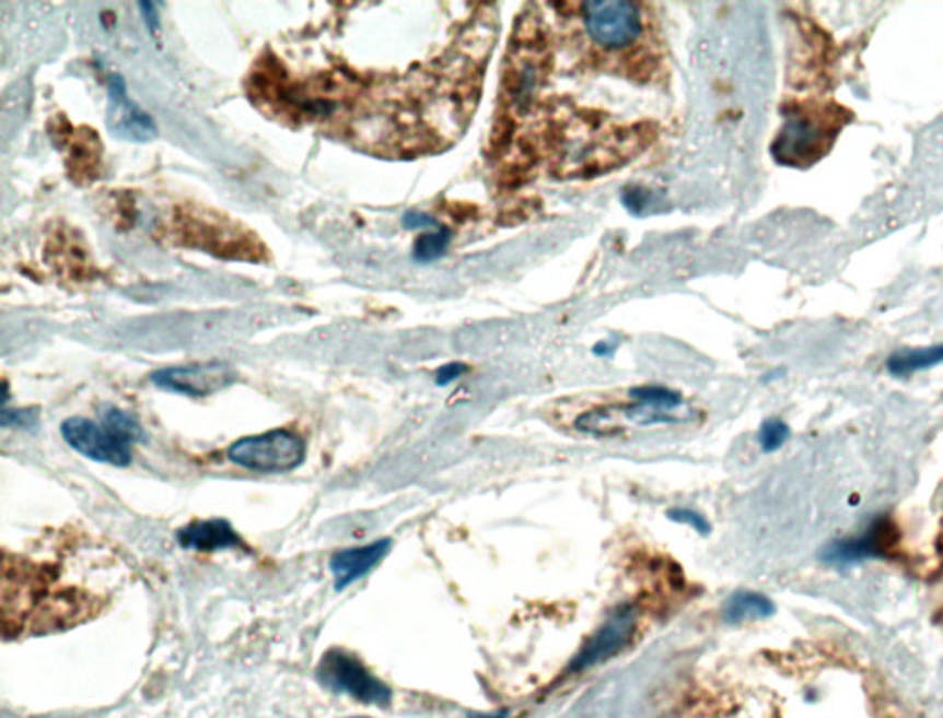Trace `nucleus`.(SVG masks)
<instances>
[{
  "instance_id": "obj_4",
  "label": "nucleus",
  "mask_w": 943,
  "mask_h": 718,
  "mask_svg": "<svg viewBox=\"0 0 943 718\" xmlns=\"http://www.w3.org/2000/svg\"><path fill=\"white\" fill-rule=\"evenodd\" d=\"M317 680L334 693L354 696L356 701L365 704L387 706L391 702L389 687L374 678L358 658L344 650H328L323 656L317 667Z\"/></svg>"
},
{
  "instance_id": "obj_2",
  "label": "nucleus",
  "mask_w": 943,
  "mask_h": 718,
  "mask_svg": "<svg viewBox=\"0 0 943 718\" xmlns=\"http://www.w3.org/2000/svg\"><path fill=\"white\" fill-rule=\"evenodd\" d=\"M694 718H791L776 696L761 691H729L710 698ZM811 718V717H810ZM815 718H888L872 702L850 701L827 706L824 702Z\"/></svg>"
},
{
  "instance_id": "obj_21",
  "label": "nucleus",
  "mask_w": 943,
  "mask_h": 718,
  "mask_svg": "<svg viewBox=\"0 0 943 718\" xmlns=\"http://www.w3.org/2000/svg\"><path fill=\"white\" fill-rule=\"evenodd\" d=\"M654 193L649 192L645 188H629L624 193V204L632 212L635 216H643L652 207Z\"/></svg>"
},
{
  "instance_id": "obj_25",
  "label": "nucleus",
  "mask_w": 943,
  "mask_h": 718,
  "mask_svg": "<svg viewBox=\"0 0 943 718\" xmlns=\"http://www.w3.org/2000/svg\"><path fill=\"white\" fill-rule=\"evenodd\" d=\"M507 713H494V715H470V718H505Z\"/></svg>"
},
{
  "instance_id": "obj_7",
  "label": "nucleus",
  "mask_w": 943,
  "mask_h": 718,
  "mask_svg": "<svg viewBox=\"0 0 943 718\" xmlns=\"http://www.w3.org/2000/svg\"><path fill=\"white\" fill-rule=\"evenodd\" d=\"M61 435L70 448L93 461L107 462L113 467H128L131 462V444L124 443L102 424L83 416L67 419L61 424Z\"/></svg>"
},
{
  "instance_id": "obj_1",
  "label": "nucleus",
  "mask_w": 943,
  "mask_h": 718,
  "mask_svg": "<svg viewBox=\"0 0 943 718\" xmlns=\"http://www.w3.org/2000/svg\"><path fill=\"white\" fill-rule=\"evenodd\" d=\"M845 123L842 107L837 106H820L789 115L772 144V155L785 166L807 168L827 155Z\"/></svg>"
},
{
  "instance_id": "obj_22",
  "label": "nucleus",
  "mask_w": 943,
  "mask_h": 718,
  "mask_svg": "<svg viewBox=\"0 0 943 718\" xmlns=\"http://www.w3.org/2000/svg\"><path fill=\"white\" fill-rule=\"evenodd\" d=\"M466 370H468V367H466L465 363H449V365H443V367L439 368L438 374H435V381L441 387L450 386L452 381L461 378Z\"/></svg>"
},
{
  "instance_id": "obj_10",
  "label": "nucleus",
  "mask_w": 943,
  "mask_h": 718,
  "mask_svg": "<svg viewBox=\"0 0 943 718\" xmlns=\"http://www.w3.org/2000/svg\"><path fill=\"white\" fill-rule=\"evenodd\" d=\"M894 540H896V529L888 518L881 516L859 537L831 543L822 558L829 564H855L868 558H880L888 553L894 545Z\"/></svg>"
},
{
  "instance_id": "obj_9",
  "label": "nucleus",
  "mask_w": 943,
  "mask_h": 718,
  "mask_svg": "<svg viewBox=\"0 0 943 718\" xmlns=\"http://www.w3.org/2000/svg\"><path fill=\"white\" fill-rule=\"evenodd\" d=\"M153 386L187 397H209L236 380L233 368L225 363H203L187 367H170L152 374Z\"/></svg>"
},
{
  "instance_id": "obj_8",
  "label": "nucleus",
  "mask_w": 943,
  "mask_h": 718,
  "mask_svg": "<svg viewBox=\"0 0 943 718\" xmlns=\"http://www.w3.org/2000/svg\"><path fill=\"white\" fill-rule=\"evenodd\" d=\"M636 628H638V615H636L635 608H618L601 625L599 631L590 637L586 645L581 648V652L573 658L570 666L571 671H584V669L610 660L612 656H618L632 642Z\"/></svg>"
},
{
  "instance_id": "obj_20",
  "label": "nucleus",
  "mask_w": 943,
  "mask_h": 718,
  "mask_svg": "<svg viewBox=\"0 0 943 718\" xmlns=\"http://www.w3.org/2000/svg\"><path fill=\"white\" fill-rule=\"evenodd\" d=\"M37 409H8L2 408L0 424L2 427H23L34 429L37 426Z\"/></svg>"
},
{
  "instance_id": "obj_5",
  "label": "nucleus",
  "mask_w": 943,
  "mask_h": 718,
  "mask_svg": "<svg viewBox=\"0 0 943 718\" xmlns=\"http://www.w3.org/2000/svg\"><path fill=\"white\" fill-rule=\"evenodd\" d=\"M581 8L589 36L606 50L630 47L641 36V12L635 2L594 0Z\"/></svg>"
},
{
  "instance_id": "obj_26",
  "label": "nucleus",
  "mask_w": 943,
  "mask_h": 718,
  "mask_svg": "<svg viewBox=\"0 0 943 718\" xmlns=\"http://www.w3.org/2000/svg\"><path fill=\"white\" fill-rule=\"evenodd\" d=\"M356 718H365V717H356Z\"/></svg>"
},
{
  "instance_id": "obj_11",
  "label": "nucleus",
  "mask_w": 943,
  "mask_h": 718,
  "mask_svg": "<svg viewBox=\"0 0 943 718\" xmlns=\"http://www.w3.org/2000/svg\"><path fill=\"white\" fill-rule=\"evenodd\" d=\"M393 542L389 538L379 540V542L369 543L363 548H352V550L338 551L330 558V572H333L334 580H336V591H344L350 585H354L356 580L365 577L368 573L373 572L374 567L379 566L380 562L384 561L385 556L389 555Z\"/></svg>"
},
{
  "instance_id": "obj_15",
  "label": "nucleus",
  "mask_w": 943,
  "mask_h": 718,
  "mask_svg": "<svg viewBox=\"0 0 943 718\" xmlns=\"http://www.w3.org/2000/svg\"><path fill=\"white\" fill-rule=\"evenodd\" d=\"M100 424L107 432H112L115 437L120 438L124 443L131 444V446L144 440V432H142L139 422L135 421L133 416L123 411V409L113 408V405L102 409Z\"/></svg>"
},
{
  "instance_id": "obj_17",
  "label": "nucleus",
  "mask_w": 943,
  "mask_h": 718,
  "mask_svg": "<svg viewBox=\"0 0 943 718\" xmlns=\"http://www.w3.org/2000/svg\"><path fill=\"white\" fill-rule=\"evenodd\" d=\"M450 238H452V234H450L449 228L443 227L439 228L438 233L433 231V233L420 234L414 246L415 260L426 263L443 257L449 249Z\"/></svg>"
},
{
  "instance_id": "obj_16",
  "label": "nucleus",
  "mask_w": 943,
  "mask_h": 718,
  "mask_svg": "<svg viewBox=\"0 0 943 718\" xmlns=\"http://www.w3.org/2000/svg\"><path fill=\"white\" fill-rule=\"evenodd\" d=\"M630 398H635L636 402L649 405V408L664 411V413L675 411L684 402L680 392L671 391L667 387L660 386L635 387V389H630Z\"/></svg>"
},
{
  "instance_id": "obj_6",
  "label": "nucleus",
  "mask_w": 943,
  "mask_h": 718,
  "mask_svg": "<svg viewBox=\"0 0 943 718\" xmlns=\"http://www.w3.org/2000/svg\"><path fill=\"white\" fill-rule=\"evenodd\" d=\"M107 129L115 139L147 144L158 137V126L142 107L129 98L123 76L113 74L107 83Z\"/></svg>"
},
{
  "instance_id": "obj_13",
  "label": "nucleus",
  "mask_w": 943,
  "mask_h": 718,
  "mask_svg": "<svg viewBox=\"0 0 943 718\" xmlns=\"http://www.w3.org/2000/svg\"><path fill=\"white\" fill-rule=\"evenodd\" d=\"M775 602L756 591H735L722 607V620L729 625H743L748 621L767 620L775 615Z\"/></svg>"
},
{
  "instance_id": "obj_23",
  "label": "nucleus",
  "mask_w": 943,
  "mask_h": 718,
  "mask_svg": "<svg viewBox=\"0 0 943 718\" xmlns=\"http://www.w3.org/2000/svg\"><path fill=\"white\" fill-rule=\"evenodd\" d=\"M403 225L409 231H419V228L438 227L439 222L435 217L428 216L424 212H408L404 214Z\"/></svg>"
},
{
  "instance_id": "obj_3",
  "label": "nucleus",
  "mask_w": 943,
  "mask_h": 718,
  "mask_svg": "<svg viewBox=\"0 0 943 718\" xmlns=\"http://www.w3.org/2000/svg\"><path fill=\"white\" fill-rule=\"evenodd\" d=\"M228 457L229 461L247 470L282 473L290 472L304 461L306 446L298 435L275 429L255 437L240 438L229 448Z\"/></svg>"
},
{
  "instance_id": "obj_24",
  "label": "nucleus",
  "mask_w": 943,
  "mask_h": 718,
  "mask_svg": "<svg viewBox=\"0 0 943 718\" xmlns=\"http://www.w3.org/2000/svg\"><path fill=\"white\" fill-rule=\"evenodd\" d=\"M140 10H142V17L147 21L148 30L152 32V34H158L159 32V12L155 10V4L153 2H140Z\"/></svg>"
},
{
  "instance_id": "obj_12",
  "label": "nucleus",
  "mask_w": 943,
  "mask_h": 718,
  "mask_svg": "<svg viewBox=\"0 0 943 718\" xmlns=\"http://www.w3.org/2000/svg\"><path fill=\"white\" fill-rule=\"evenodd\" d=\"M177 542L183 550L212 553L220 550H245L242 538L228 520L194 521L177 532Z\"/></svg>"
},
{
  "instance_id": "obj_14",
  "label": "nucleus",
  "mask_w": 943,
  "mask_h": 718,
  "mask_svg": "<svg viewBox=\"0 0 943 718\" xmlns=\"http://www.w3.org/2000/svg\"><path fill=\"white\" fill-rule=\"evenodd\" d=\"M942 362L943 343L942 345L929 346V349L897 352L888 360V370L894 376H907V374L920 373L925 368L934 367Z\"/></svg>"
},
{
  "instance_id": "obj_18",
  "label": "nucleus",
  "mask_w": 943,
  "mask_h": 718,
  "mask_svg": "<svg viewBox=\"0 0 943 718\" xmlns=\"http://www.w3.org/2000/svg\"><path fill=\"white\" fill-rule=\"evenodd\" d=\"M789 437H791V429H789L785 422L778 421V419H770V421L764 422V426L759 429V444H761V448L767 454L780 450L781 446L789 440Z\"/></svg>"
},
{
  "instance_id": "obj_19",
  "label": "nucleus",
  "mask_w": 943,
  "mask_h": 718,
  "mask_svg": "<svg viewBox=\"0 0 943 718\" xmlns=\"http://www.w3.org/2000/svg\"><path fill=\"white\" fill-rule=\"evenodd\" d=\"M667 518L671 521H675V523L694 527L700 537H708L711 532L710 521L706 520L705 516L694 510V508H671L670 513H667Z\"/></svg>"
}]
</instances>
